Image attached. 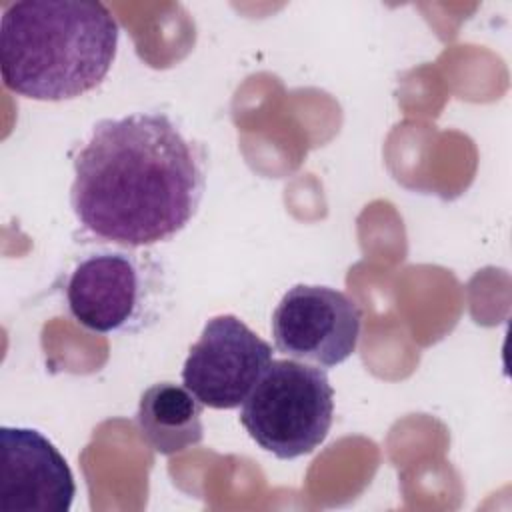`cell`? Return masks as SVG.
Here are the masks:
<instances>
[{
	"label": "cell",
	"instance_id": "obj_8",
	"mask_svg": "<svg viewBox=\"0 0 512 512\" xmlns=\"http://www.w3.org/2000/svg\"><path fill=\"white\" fill-rule=\"evenodd\" d=\"M136 424L144 442L164 456L188 450L204 438L200 400L174 382H158L142 392Z\"/></svg>",
	"mask_w": 512,
	"mask_h": 512
},
{
	"label": "cell",
	"instance_id": "obj_1",
	"mask_svg": "<svg viewBox=\"0 0 512 512\" xmlns=\"http://www.w3.org/2000/svg\"><path fill=\"white\" fill-rule=\"evenodd\" d=\"M206 188L198 146L164 112L100 120L74 158L70 204L80 226L122 248L172 240Z\"/></svg>",
	"mask_w": 512,
	"mask_h": 512
},
{
	"label": "cell",
	"instance_id": "obj_3",
	"mask_svg": "<svg viewBox=\"0 0 512 512\" xmlns=\"http://www.w3.org/2000/svg\"><path fill=\"white\" fill-rule=\"evenodd\" d=\"M334 418V388L320 366L272 360L240 408L248 436L280 460L314 452Z\"/></svg>",
	"mask_w": 512,
	"mask_h": 512
},
{
	"label": "cell",
	"instance_id": "obj_7",
	"mask_svg": "<svg viewBox=\"0 0 512 512\" xmlns=\"http://www.w3.org/2000/svg\"><path fill=\"white\" fill-rule=\"evenodd\" d=\"M76 494L72 470L38 430L0 428V510L68 512Z\"/></svg>",
	"mask_w": 512,
	"mask_h": 512
},
{
	"label": "cell",
	"instance_id": "obj_2",
	"mask_svg": "<svg viewBox=\"0 0 512 512\" xmlns=\"http://www.w3.org/2000/svg\"><path fill=\"white\" fill-rule=\"evenodd\" d=\"M118 36V22L102 2L6 4L0 26L2 82L30 100L78 98L106 78Z\"/></svg>",
	"mask_w": 512,
	"mask_h": 512
},
{
	"label": "cell",
	"instance_id": "obj_6",
	"mask_svg": "<svg viewBox=\"0 0 512 512\" xmlns=\"http://www.w3.org/2000/svg\"><path fill=\"white\" fill-rule=\"evenodd\" d=\"M270 362V344L238 316L222 314L210 318L190 346L182 382L202 406L232 410L246 400Z\"/></svg>",
	"mask_w": 512,
	"mask_h": 512
},
{
	"label": "cell",
	"instance_id": "obj_5",
	"mask_svg": "<svg viewBox=\"0 0 512 512\" xmlns=\"http://www.w3.org/2000/svg\"><path fill=\"white\" fill-rule=\"evenodd\" d=\"M130 250V248H128ZM128 250H98L68 274L64 296L72 318L98 334L134 332L150 312L144 258Z\"/></svg>",
	"mask_w": 512,
	"mask_h": 512
},
{
	"label": "cell",
	"instance_id": "obj_4",
	"mask_svg": "<svg viewBox=\"0 0 512 512\" xmlns=\"http://www.w3.org/2000/svg\"><path fill=\"white\" fill-rule=\"evenodd\" d=\"M270 328L282 354L332 368L354 354L360 340L362 312L342 290L296 284L274 308Z\"/></svg>",
	"mask_w": 512,
	"mask_h": 512
}]
</instances>
